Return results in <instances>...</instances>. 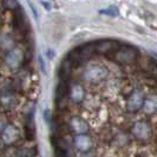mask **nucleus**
<instances>
[{
	"instance_id": "16",
	"label": "nucleus",
	"mask_w": 157,
	"mask_h": 157,
	"mask_svg": "<svg viewBox=\"0 0 157 157\" xmlns=\"http://www.w3.org/2000/svg\"><path fill=\"white\" fill-rule=\"evenodd\" d=\"M14 26L18 31L20 32H26V26H27V21L25 14L21 10L16 11V16H14Z\"/></svg>"
},
{
	"instance_id": "6",
	"label": "nucleus",
	"mask_w": 157,
	"mask_h": 157,
	"mask_svg": "<svg viewBox=\"0 0 157 157\" xmlns=\"http://www.w3.org/2000/svg\"><path fill=\"white\" fill-rule=\"evenodd\" d=\"M144 101H145V97L141 90H135L131 92L126 101V109L130 112H137L138 110L143 109Z\"/></svg>"
},
{
	"instance_id": "1",
	"label": "nucleus",
	"mask_w": 157,
	"mask_h": 157,
	"mask_svg": "<svg viewBox=\"0 0 157 157\" xmlns=\"http://www.w3.org/2000/svg\"><path fill=\"white\" fill-rule=\"evenodd\" d=\"M94 52H96L94 44L87 43V44H84V45H80V46L73 48L70 53L67 55L66 58L72 63L73 66H77V65H80L84 62L89 60Z\"/></svg>"
},
{
	"instance_id": "2",
	"label": "nucleus",
	"mask_w": 157,
	"mask_h": 157,
	"mask_svg": "<svg viewBox=\"0 0 157 157\" xmlns=\"http://www.w3.org/2000/svg\"><path fill=\"white\" fill-rule=\"evenodd\" d=\"M137 57H138V51L136 48L129 45H121L119 48L110 58L116 63L125 65V64H131L136 62Z\"/></svg>"
},
{
	"instance_id": "17",
	"label": "nucleus",
	"mask_w": 157,
	"mask_h": 157,
	"mask_svg": "<svg viewBox=\"0 0 157 157\" xmlns=\"http://www.w3.org/2000/svg\"><path fill=\"white\" fill-rule=\"evenodd\" d=\"M99 13L101 14H104V16L108 17H118L119 16V10H118L116 6H109L106 8H103V10H99Z\"/></svg>"
},
{
	"instance_id": "10",
	"label": "nucleus",
	"mask_w": 157,
	"mask_h": 157,
	"mask_svg": "<svg viewBox=\"0 0 157 157\" xmlns=\"http://www.w3.org/2000/svg\"><path fill=\"white\" fill-rule=\"evenodd\" d=\"M75 145L79 151L87 152L92 148V140L89 135H77L75 138Z\"/></svg>"
},
{
	"instance_id": "20",
	"label": "nucleus",
	"mask_w": 157,
	"mask_h": 157,
	"mask_svg": "<svg viewBox=\"0 0 157 157\" xmlns=\"http://www.w3.org/2000/svg\"><path fill=\"white\" fill-rule=\"evenodd\" d=\"M44 115H45V121L50 123V121H51V111H50V110H46Z\"/></svg>"
},
{
	"instance_id": "8",
	"label": "nucleus",
	"mask_w": 157,
	"mask_h": 157,
	"mask_svg": "<svg viewBox=\"0 0 157 157\" xmlns=\"http://www.w3.org/2000/svg\"><path fill=\"white\" fill-rule=\"evenodd\" d=\"M1 140L2 143L6 145H12L19 140V130L17 129L16 125L13 124H7L4 126L1 131Z\"/></svg>"
},
{
	"instance_id": "12",
	"label": "nucleus",
	"mask_w": 157,
	"mask_h": 157,
	"mask_svg": "<svg viewBox=\"0 0 157 157\" xmlns=\"http://www.w3.org/2000/svg\"><path fill=\"white\" fill-rule=\"evenodd\" d=\"M84 89L83 86L78 84V83H75L70 86V99L73 103H80L84 99Z\"/></svg>"
},
{
	"instance_id": "7",
	"label": "nucleus",
	"mask_w": 157,
	"mask_h": 157,
	"mask_svg": "<svg viewBox=\"0 0 157 157\" xmlns=\"http://www.w3.org/2000/svg\"><path fill=\"white\" fill-rule=\"evenodd\" d=\"M132 135L137 140L147 141L151 135V128L147 121H138L132 126Z\"/></svg>"
},
{
	"instance_id": "5",
	"label": "nucleus",
	"mask_w": 157,
	"mask_h": 157,
	"mask_svg": "<svg viewBox=\"0 0 157 157\" xmlns=\"http://www.w3.org/2000/svg\"><path fill=\"white\" fill-rule=\"evenodd\" d=\"M121 46V44L117 43L116 40H111V39H104V40H98L97 43H94V48H96V52L97 53H101V55L108 56L111 57Z\"/></svg>"
},
{
	"instance_id": "23",
	"label": "nucleus",
	"mask_w": 157,
	"mask_h": 157,
	"mask_svg": "<svg viewBox=\"0 0 157 157\" xmlns=\"http://www.w3.org/2000/svg\"><path fill=\"white\" fill-rule=\"evenodd\" d=\"M152 55V59H154V62L156 63V65H157V53H151Z\"/></svg>"
},
{
	"instance_id": "15",
	"label": "nucleus",
	"mask_w": 157,
	"mask_h": 157,
	"mask_svg": "<svg viewBox=\"0 0 157 157\" xmlns=\"http://www.w3.org/2000/svg\"><path fill=\"white\" fill-rule=\"evenodd\" d=\"M25 135H26V140L33 141L36 137V129H34V121H33V112L30 115H27L26 119V124H25Z\"/></svg>"
},
{
	"instance_id": "14",
	"label": "nucleus",
	"mask_w": 157,
	"mask_h": 157,
	"mask_svg": "<svg viewBox=\"0 0 157 157\" xmlns=\"http://www.w3.org/2000/svg\"><path fill=\"white\" fill-rule=\"evenodd\" d=\"M75 66L72 65L70 60L67 58H65L63 60V63L59 67V78L60 80H64V82H67V79L70 78L71 76V71Z\"/></svg>"
},
{
	"instance_id": "21",
	"label": "nucleus",
	"mask_w": 157,
	"mask_h": 157,
	"mask_svg": "<svg viewBox=\"0 0 157 157\" xmlns=\"http://www.w3.org/2000/svg\"><path fill=\"white\" fill-rule=\"evenodd\" d=\"M47 56H48V58H50V59L53 57V52H52V50H48V51H47Z\"/></svg>"
},
{
	"instance_id": "24",
	"label": "nucleus",
	"mask_w": 157,
	"mask_h": 157,
	"mask_svg": "<svg viewBox=\"0 0 157 157\" xmlns=\"http://www.w3.org/2000/svg\"><path fill=\"white\" fill-rule=\"evenodd\" d=\"M83 157H94V155H92V154H89V152H87V154H85V155H84Z\"/></svg>"
},
{
	"instance_id": "9",
	"label": "nucleus",
	"mask_w": 157,
	"mask_h": 157,
	"mask_svg": "<svg viewBox=\"0 0 157 157\" xmlns=\"http://www.w3.org/2000/svg\"><path fill=\"white\" fill-rule=\"evenodd\" d=\"M70 94V89L67 86V83L60 80L56 87V104L59 109H63L66 105V98Z\"/></svg>"
},
{
	"instance_id": "19",
	"label": "nucleus",
	"mask_w": 157,
	"mask_h": 157,
	"mask_svg": "<svg viewBox=\"0 0 157 157\" xmlns=\"http://www.w3.org/2000/svg\"><path fill=\"white\" fill-rule=\"evenodd\" d=\"M13 102H14L13 97L8 94V92L7 94H2V97H1V104H2L4 108H7V109L8 108H11Z\"/></svg>"
},
{
	"instance_id": "4",
	"label": "nucleus",
	"mask_w": 157,
	"mask_h": 157,
	"mask_svg": "<svg viewBox=\"0 0 157 157\" xmlns=\"http://www.w3.org/2000/svg\"><path fill=\"white\" fill-rule=\"evenodd\" d=\"M108 75H109V71L105 66L99 64H94L85 69L83 77L89 83H99L106 78Z\"/></svg>"
},
{
	"instance_id": "3",
	"label": "nucleus",
	"mask_w": 157,
	"mask_h": 157,
	"mask_svg": "<svg viewBox=\"0 0 157 157\" xmlns=\"http://www.w3.org/2000/svg\"><path fill=\"white\" fill-rule=\"evenodd\" d=\"M4 63L10 70H18L25 63V52L19 47H12L7 50L4 57Z\"/></svg>"
},
{
	"instance_id": "11",
	"label": "nucleus",
	"mask_w": 157,
	"mask_h": 157,
	"mask_svg": "<svg viewBox=\"0 0 157 157\" xmlns=\"http://www.w3.org/2000/svg\"><path fill=\"white\" fill-rule=\"evenodd\" d=\"M70 125L72 130L77 135H86L89 131L87 123L80 117H72L70 121Z\"/></svg>"
},
{
	"instance_id": "13",
	"label": "nucleus",
	"mask_w": 157,
	"mask_h": 157,
	"mask_svg": "<svg viewBox=\"0 0 157 157\" xmlns=\"http://www.w3.org/2000/svg\"><path fill=\"white\" fill-rule=\"evenodd\" d=\"M143 111L148 115H152L157 111V94H151L145 97V101L143 104Z\"/></svg>"
},
{
	"instance_id": "22",
	"label": "nucleus",
	"mask_w": 157,
	"mask_h": 157,
	"mask_svg": "<svg viewBox=\"0 0 157 157\" xmlns=\"http://www.w3.org/2000/svg\"><path fill=\"white\" fill-rule=\"evenodd\" d=\"M43 5H44V7H46L47 10H51V6H50V4H48V2H45V1H44V2H43Z\"/></svg>"
},
{
	"instance_id": "18",
	"label": "nucleus",
	"mask_w": 157,
	"mask_h": 157,
	"mask_svg": "<svg viewBox=\"0 0 157 157\" xmlns=\"http://www.w3.org/2000/svg\"><path fill=\"white\" fill-rule=\"evenodd\" d=\"M2 7L7 11H18L19 4L17 0H2Z\"/></svg>"
}]
</instances>
